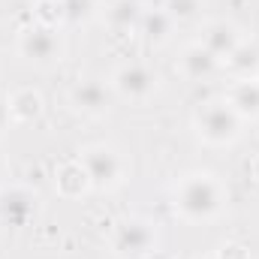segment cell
<instances>
[{
	"mask_svg": "<svg viewBox=\"0 0 259 259\" xmlns=\"http://www.w3.org/2000/svg\"><path fill=\"white\" fill-rule=\"evenodd\" d=\"M223 205V190L214 181V175H187L175 187V208L187 220H208L220 211Z\"/></svg>",
	"mask_w": 259,
	"mask_h": 259,
	"instance_id": "cell-1",
	"label": "cell"
},
{
	"mask_svg": "<svg viewBox=\"0 0 259 259\" xmlns=\"http://www.w3.org/2000/svg\"><path fill=\"white\" fill-rule=\"evenodd\" d=\"M196 130L202 133L205 142L226 145L238 136L241 130V115L226 103V100H211L196 112Z\"/></svg>",
	"mask_w": 259,
	"mask_h": 259,
	"instance_id": "cell-2",
	"label": "cell"
},
{
	"mask_svg": "<svg viewBox=\"0 0 259 259\" xmlns=\"http://www.w3.org/2000/svg\"><path fill=\"white\" fill-rule=\"evenodd\" d=\"M81 169L88 175V181L94 187H115L121 178V157L109 148V145H91L81 151Z\"/></svg>",
	"mask_w": 259,
	"mask_h": 259,
	"instance_id": "cell-3",
	"label": "cell"
},
{
	"mask_svg": "<svg viewBox=\"0 0 259 259\" xmlns=\"http://www.w3.org/2000/svg\"><path fill=\"white\" fill-rule=\"evenodd\" d=\"M157 235H154V226L148 220H139V217H130L121 220L112 232V247L124 256H142L154 247Z\"/></svg>",
	"mask_w": 259,
	"mask_h": 259,
	"instance_id": "cell-4",
	"label": "cell"
},
{
	"mask_svg": "<svg viewBox=\"0 0 259 259\" xmlns=\"http://www.w3.org/2000/svg\"><path fill=\"white\" fill-rule=\"evenodd\" d=\"M18 49L27 61H36V64H49L61 55V39L58 33L49 27V24H36V27H27L18 39Z\"/></svg>",
	"mask_w": 259,
	"mask_h": 259,
	"instance_id": "cell-5",
	"label": "cell"
},
{
	"mask_svg": "<svg viewBox=\"0 0 259 259\" xmlns=\"http://www.w3.org/2000/svg\"><path fill=\"white\" fill-rule=\"evenodd\" d=\"M36 214V196L27 187H3L0 190V220L6 226H24Z\"/></svg>",
	"mask_w": 259,
	"mask_h": 259,
	"instance_id": "cell-6",
	"label": "cell"
},
{
	"mask_svg": "<svg viewBox=\"0 0 259 259\" xmlns=\"http://www.w3.org/2000/svg\"><path fill=\"white\" fill-rule=\"evenodd\" d=\"M115 91L127 100H145L151 97L154 84H157V75L148 69L145 64H124L118 72H115Z\"/></svg>",
	"mask_w": 259,
	"mask_h": 259,
	"instance_id": "cell-7",
	"label": "cell"
},
{
	"mask_svg": "<svg viewBox=\"0 0 259 259\" xmlns=\"http://www.w3.org/2000/svg\"><path fill=\"white\" fill-rule=\"evenodd\" d=\"M238 42H241V36H238V30H235L229 21H211V24L205 27V33H202V46H205L217 61H226V58L235 52Z\"/></svg>",
	"mask_w": 259,
	"mask_h": 259,
	"instance_id": "cell-8",
	"label": "cell"
},
{
	"mask_svg": "<svg viewBox=\"0 0 259 259\" xmlns=\"http://www.w3.org/2000/svg\"><path fill=\"white\" fill-rule=\"evenodd\" d=\"M72 106L84 115H100L109 109V88L97 78H84L72 88Z\"/></svg>",
	"mask_w": 259,
	"mask_h": 259,
	"instance_id": "cell-9",
	"label": "cell"
},
{
	"mask_svg": "<svg viewBox=\"0 0 259 259\" xmlns=\"http://www.w3.org/2000/svg\"><path fill=\"white\" fill-rule=\"evenodd\" d=\"M226 103L241 115V118H259V78H238L229 88Z\"/></svg>",
	"mask_w": 259,
	"mask_h": 259,
	"instance_id": "cell-10",
	"label": "cell"
},
{
	"mask_svg": "<svg viewBox=\"0 0 259 259\" xmlns=\"http://www.w3.org/2000/svg\"><path fill=\"white\" fill-rule=\"evenodd\" d=\"M6 103H9L12 121H18V124H33V121H39V115H42V94L33 91V88L12 91Z\"/></svg>",
	"mask_w": 259,
	"mask_h": 259,
	"instance_id": "cell-11",
	"label": "cell"
},
{
	"mask_svg": "<svg viewBox=\"0 0 259 259\" xmlns=\"http://www.w3.org/2000/svg\"><path fill=\"white\" fill-rule=\"evenodd\" d=\"M217 64H220V61H217V58H214L202 42L187 46V49H184V55H181V72H184L187 78H193V81H202V78L214 75Z\"/></svg>",
	"mask_w": 259,
	"mask_h": 259,
	"instance_id": "cell-12",
	"label": "cell"
},
{
	"mask_svg": "<svg viewBox=\"0 0 259 259\" xmlns=\"http://www.w3.org/2000/svg\"><path fill=\"white\" fill-rule=\"evenodd\" d=\"M226 66L238 72L241 78H253L259 72V46L256 42H238L235 52L226 58Z\"/></svg>",
	"mask_w": 259,
	"mask_h": 259,
	"instance_id": "cell-13",
	"label": "cell"
},
{
	"mask_svg": "<svg viewBox=\"0 0 259 259\" xmlns=\"http://www.w3.org/2000/svg\"><path fill=\"white\" fill-rule=\"evenodd\" d=\"M142 15H145V9H142L139 0H115L109 6V24L115 30H133V27H139Z\"/></svg>",
	"mask_w": 259,
	"mask_h": 259,
	"instance_id": "cell-14",
	"label": "cell"
},
{
	"mask_svg": "<svg viewBox=\"0 0 259 259\" xmlns=\"http://www.w3.org/2000/svg\"><path fill=\"white\" fill-rule=\"evenodd\" d=\"M88 175H84V169H81V163H64L61 169H58V178H55V187H58V193L61 196H81L88 190Z\"/></svg>",
	"mask_w": 259,
	"mask_h": 259,
	"instance_id": "cell-15",
	"label": "cell"
},
{
	"mask_svg": "<svg viewBox=\"0 0 259 259\" xmlns=\"http://www.w3.org/2000/svg\"><path fill=\"white\" fill-rule=\"evenodd\" d=\"M142 33L148 36V39H154V42H163L166 36H169V30H172V15L166 12V9H151V12H145L142 15Z\"/></svg>",
	"mask_w": 259,
	"mask_h": 259,
	"instance_id": "cell-16",
	"label": "cell"
},
{
	"mask_svg": "<svg viewBox=\"0 0 259 259\" xmlns=\"http://www.w3.org/2000/svg\"><path fill=\"white\" fill-rule=\"evenodd\" d=\"M163 9L172 15V21H175V18H178V21H187V18H196V15H199L202 0H166Z\"/></svg>",
	"mask_w": 259,
	"mask_h": 259,
	"instance_id": "cell-17",
	"label": "cell"
},
{
	"mask_svg": "<svg viewBox=\"0 0 259 259\" xmlns=\"http://www.w3.org/2000/svg\"><path fill=\"white\" fill-rule=\"evenodd\" d=\"M61 3V18L66 21H84L94 9V0H58Z\"/></svg>",
	"mask_w": 259,
	"mask_h": 259,
	"instance_id": "cell-18",
	"label": "cell"
},
{
	"mask_svg": "<svg viewBox=\"0 0 259 259\" xmlns=\"http://www.w3.org/2000/svg\"><path fill=\"white\" fill-rule=\"evenodd\" d=\"M9 121H12V115H9V103L0 97V133L9 127Z\"/></svg>",
	"mask_w": 259,
	"mask_h": 259,
	"instance_id": "cell-19",
	"label": "cell"
},
{
	"mask_svg": "<svg viewBox=\"0 0 259 259\" xmlns=\"http://www.w3.org/2000/svg\"><path fill=\"white\" fill-rule=\"evenodd\" d=\"M250 172H253V178L259 181V154L253 157V163H250Z\"/></svg>",
	"mask_w": 259,
	"mask_h": 259,
	"instance_id": "cell-20",
	"label": "cell"
},
{
	"mask_svg": "<svg viewBox=\"0 0 259 259\" xmlns=\"http://www.w3.org/2000/svg\"><path fill=\"white\" fill-rule=\"evenodd\" d=\"M256 78H259V72H256Z\"/></svg>",
	"mask_w": 259,
	"mask_h": 259,
	"instance_id": "cell-21",
	"label": "cell"
},
{
	"mask_svg": "<svg viewBox=\"0 0 259 259\" xmlns=\"http://www.w3.org/2000/svg\"><path fill=\"white\" fill-rule=\"evenodd\" d=\"M208 259H211V256H208Z\"/></svg>",
	"mask_w": 259,
	"mask_h": 259,
	"instance_id": "cell-22",
	"label": "cell"
}]
</instances>
